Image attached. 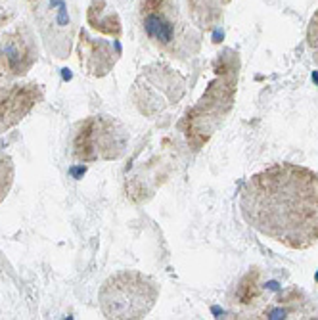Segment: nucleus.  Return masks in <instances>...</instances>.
I'll return each mask as SVG.
<instances>
[{
    "label": "nucleus",
    "mask_w": 318,
    "mask_h": 320,
    "mask_svg": "<svg viewBox=\"0 0 318 320\" xmlns=\"http://www.w3.org/2000/svg\"><path fill=\"white\" fill-rule=\"evenodd\" d=\"M241 217L251 228L289 249L318 243V173L295 163H278L245 180Z\"/></svg>",
    "instance_id": "obj_1"
},
{
    "label": "nucleus",
    "mask_w": 318,
    "mask_h": 320,
    "mask_svg": "<svg viewBox=\"0 0 318 320\" xmlns=\"http://www.w3.org/2000/svg\"><path fill=\"white\" fill-rule=\"evenodd\" d=\"M159 288L142 272L125 271L111 276L100 291V305L107 318H142L155 299Z\"/></svg>",
    "instance_id": "obj_2"
},
{
    "label": "nucleus",
    "mask_w": 318,
    "mask_h": 320,
    "mask_svg": "<svg viewBox=\"0 0 318 320\" xmlns=\"http://www.w3.org/2000/svg\"><path fill=\"white\" fill-rule=\"evenodd\" d=\"M142 27L148 39L169 56L192 54L194 40L182 25L173 0H142Z\"/></svg>",
    "instance_id": "obj_3"
},
{
    "label": "nucleus",
    "mask_w": 318,
    "mask_h": 320,
    "mask_svg": "<svg viewBox=\"0 0 318 320\" xmlns=\"http://www.w3.org/2000/svg\"><path fill=\"white\" fill-rule=\"evenodd\" d=\"M129 142L126 129L113 117H92L81 126L75 138V155L83 161L117 159Z\"/></svg>",
    "instance_id": "obj_4"
},
{
    "label": "nucleus",
    "mask_w": 318,
    "mask_h": 320,
    "mask_svg": "<svg viewBox=\"0 0 318 320\" xmlns=\"http://www.w3.org/2000/svg\"><path fill=\"white\" fill-rule=\"evenodd\" d=\"M33 92L25 87H0V129H8L33 106Z\"/></svg>",
    "instance_id": "obj_5"
},
{
    "label": "nucleus",
    "mask_w": 318,
    "mask_h": 320,
    "mask_svg": "<svg viewBox=\"0 0 318 320\" xmlns=\"http://www.w3.org/2000/svg\"><path fill=\"white\" fill-rule=\"evenodd\" d=\"M310 312H312V307L308 305L307 297L297 290H288L261 310L259 318H288V316L308 318Z\"/></svg>",
    "instance_id": "obj_6"
},
{
    "label": "nucleus",
    "mask_w": 318,
    "mask_h": 320,
    "mask_svg": "<svg viewBox=\"0 0 318 320\" xmlns=\"http://www.w3.org/2000/svg\"><path fill=\"white\" fill-rule=\"evenodd\" d=\"M10 161L8 159H4V157H0V198L6 194V190H8V186H10Z\"/></svg>",
    "instance_id": "obj_7"
},
{
    "label": "nucleus",
    "mask_w": 318,
    "mask_h": 320,
    "mask_svg": "<svg viewBox=\"0 0 318 320\" xmlns=\"http://www.w3.org/2000/svg\"><path fill=\"white\" fill-rule=\"evenodd\" d=\"M308 44L314 50V58L318 61V12L314 14V18L310 20V27H308Z\"/></svg>",
    "instance_id": "obj_8"
}]
</instances>
